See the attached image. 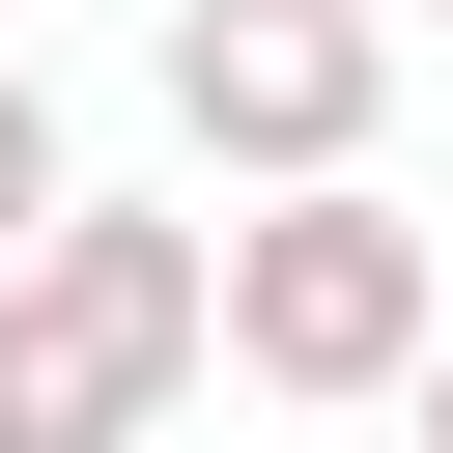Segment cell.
I'll use <instances>...</instances> for the list:
<instances>
[{
	"instance_id": "obj_4",
	"label": "cell",
	"mask_w": 453,
	"mask_h": 453,
	"mask_svg": "<svg viewBox=\"0 0 453 453\" xmlns=\"http://www.w3.org/2000/svg\"><path fill=\"white\" fill-rule=\"evenodd\" d=\"M57 198H85V142H57V85H28V57H0V255H28V226H57Z\"/></svg>"
},
{
	"instance_id": "obj_3",
	"label": "cell",
	"mask_w": 453,
	"mask_h": 453,
	"mask_svg": "<svg viewBox=\"0 0 453 453\" xmlns=\"http://www.w3.org/2000/svg\"><path fill=\"white\" fill-rule=\"evenodd\" d=\"M142 85H170V142H198L226 198H283V170H368L396 28H368V0H170V28H142Z\"/></svg>"
},
{
	"instance_id": "obj_1",
	"label": "cell",
	"mask_w": 453,
	"mask_h": 453,
	"mask_svg": "<svg viewBox=\"0 0 453 453\" xmlns=\"http://www.w3.org/2000/svg\"><path fill=\"white\" fill-rule=\"evenodd\" d=\"M425 340H453V255H425L368 170H283V198L198 226V368H226V396H311V425H340V396H396Z\"/></svg>"
},
{
	"instance_id": "obj_5",
	"label": "cell",
	"mask_w": 453,
	"mask_h": 453,
	"mask_svg": "<svg viewBox=\"0 0 453 453\" xmlns=\"http://www.w3.org/2000/svg\"><path fill=\"white\" fill-rule=\"evenodd\" d=\"M396 396H425V453H453V340H425V368H396Z\"/></svg>"
},
{
	"instance_id": "obj_6",
	"label": "cell",
	"mask_w": 453,
	"mask_h": 453,
	"mask_svg": "<svg viewBox=\"0 0 453 453\" xmlns=\"http://www.w3.org/2000/svg\"><path fill=\"white\" fill-rule=\"evenodd\" d=\"M368 28H453V0H368Z\"/></svg>"
},
{
	"instance_id": "obj_2",
	"label": "cell",
	"mask_w": 453,
	"mask_h": 453,
	"mask_svg": "<svg viewBox=\"0 0 453 453\" xmlns=\"http://www.w3.org/2000/svg\"><path fill=\"white\" fill-rule=\"evenodd\" d=\"M198 396V226L170 198H57L0 255V453H142Z\"/></svg>"
}]
</instances>
